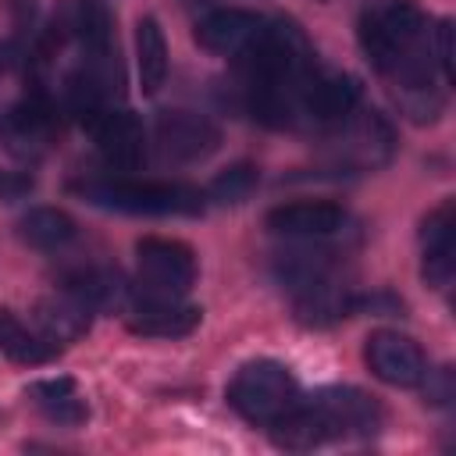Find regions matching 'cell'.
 I'll return each instance as SVG.
<instances>
[{
    "label": "cell",
    "mask_w": 456,
    "mask_h": 456,
    "mask_svg": "<svg viewBox=\"0 0 456 456\" xmlns=\"http://www.w3.org/2000/svg\"><path fill=\"white\" fill-rule=\"evenodd\" d=\"M64 292H71L75 299H82L93 314L96 310H121L128 299L125 278L110 267H86L64 278Z\"/></svg>",
    "instance_id": "obj_19"
},
{
    "label": "cell",
    "mask_w": 456,
    "mask_h": 456,
    "mask_svg": "<svg viewBox=\"0 0 456 456\" xmlns=\"http://www.w3.org/2000/svg\"><path fill=\"white\" fill-rule=\"evenodd\" d=\"M264 224L267 232L285 235V239H321L346 224V210L335 200H296V203H281L267 210Z\"/></svg>",
    "instance_id": "obj_9"
},
{
    "label": "cell",
    "mask_w": 456,
    "mask_h": 456,
    "mask_svg": "<svg viewBox=\"0 0 456 456\" xmlns=\"http://www.w3.org/2000/svg\"><path fill=\"white\" fill-rule=\"evenodd\" d=\"M314 403L324 410L331 435H374L381 428V406L374 403V395L360 392V388H324L314 395Z\"/></svg>",
    "instance_id": "obj_12"
},
{
    "label": "cell",
    "mask_w": 456,
    "mask_h": 456,
    "mask_svg": "<svg viewBox=\"0 0 456 456\" xmlns=\"http://www.w3.org/2000/svg\"><path fill=\"white\" fill-rule=\"evenodd\" d=\"M356 36H360L367 61L395 86V93L435 86L431 32H428V18L420 14L417 4H410V0L370 4L360 14Z\"/></svg>",
    "instance_id": "obj_1"
},
{
    "label": "cell",
    "mask_w": 456,
    "mask_h": 456,
    "mask_svg": "<svg viewBox=\"0 0 456 456\" xmlns=\"http://www.w3.org/2000/svg\"><path fill=\"white\" fill-rule=\"evenodd\" d=\"M32 185H36L32 175H25V171H0V200L4 203H14V200L28 196Z\"/></svg>",
    "instance_id": "obj_28"
},
{
    "label": "cell",
    "mask_w": 456,
    "mask_h": 456,
    "mask_svg": "<svg viewBox=\"0 0 456 456\" xmlns=\"http://www.w3.org/2000/svg\"><path fill=\"white\" fill-rule=\"evenodd\" d=\"M264 28V18L242 7H217L196 21V43L221 57H239Z\"/></svg>",
    "instance_id": "obj_11"
},
{
    "label": "cell",
    "mask_w": 456,
    "mask_h": 456,
    "mask_svg": "<svg viewBox=\"0 0 456 456\" xmlns=\"http://www.w3.org/2000/svg\"><path fill=\"white\" fill-rule=\"evenodd\" d=\"M420 249H424V281L445 289L456 271V203L442 200L420 224Z\"/></svg>",
    "instance_id": "obj_10"
},
{
    "label": "cell",
    "mask_w": 456,
    "mask_h": 456,
    "mask_svg": "<svg viewBox=\"0 0 456 456\" xmlns=\"http://www.w3.org/2000/svg\"><path fill=\"white\" fill-rule=\"evenodd\" d=\"M21 57L25 53H21V43L18 39H4L0 43V71H11L14 64H21Z\"/></svg>",
    "instance_id": "obj_29"
},
{
    "label": "cell",
    "mask_w": 456,
    "mask_h": 456,
    "mask_svg": "<svg viewBox=\"0 0 456 456\" xmlns=\"http://www.w3.org/2000/svg\"><path fill=\"white\" fill-rule=\"evenodd\" d=\"M328 274H331V256L324 249H289V253H278L274 256V278L292 296L314 289Z\"/></svg>",
    "instance_id": "obj_22"
},
{
    "label": "cell",
    "mask_w": 456,
    "mask_h": 456,
    "mask_svg": "<svg viewBox=\"0 0 456 456\" xmlns=\"http://www.w3.org/2000/svg\"><path fill=\"white\" fill-rule=\"evenodd\" d=\"M75 232H78L75 228V217L64 214L61 207H32L18 221V239L25 246H32V249H43V253L68 246L75 239Z\"/></svg>",
    "instance_id": "obj_20"
},
{
    "label": "cell",
    "mask_w": 456,
    "mask_h": 456,
    "mask_svg": "<svg viewBox=\"0 0 456 456\" xmlns=\"http://www.w3.org/2000/svg\"><path fill=\"white\" fill-rule=\"evenodd\" d=\"M346 125L338 135V157L353 167H378L392 153V128L378 110H363L356 121H338Z\"/></svg>",
    "instance_id": "obj_14"
},
{
    "label": "cell",
    "mask_w": 456,
    "mask_h": 456,
    "mask_svg": "<svg viewBox=\"0 0 456 456\" xmlns=\"http://www.w3.org/2000/svg\"><path fill=\"white\" fill-rule=\"evenodd\" d=\"M71 192H78L86 203L121 214H200L207 207V192L185 185V182H139V178H86L71 182Z\"/></svg>",
    "instance_id": "obj_2"
},
{
    "label": "cell",
    "mask_w": 456,
    "mask_h": 456,
    "mask_svg": "<svg viewBox=\"0 0 456 456\" xmlns=\"http://www.w3.org/2000/svg\"><path fill=\"white\" fill-rule=\"evenodd\" d=\"M135 71H139V89L146 96L160 93L167 78V39L153 14L135 21Z\"/></svg>",
    "instance_id": "obj_18"
},
{
    "label": "cell",
    "mask_w": 456,
    "mask_h": 456,
    "mask_svg": "<svg viewBox=\"0 0 456 456\" xmlns=\"http://www.w3.org/2000/svg\"><path fill=\"white\" fill-rule=\"evenodd\" d=\"M228 406L246 417L249 424H274L285 410H292L299 403V385L292 378V370L278 360H249L235 370V378L228 381L224 392Z\"/></svg>",
    "instance_id": "obj_3"
},
{
    "label": "cell",
    "mask_w": 456,
    "mask_h": 456,
    "mask_svg": "<svg viewBox=\"0 0 456 456\" xmlns=\"http://www.w3.org/2000/svg\"><path fill=\"white\" fill-rule=\"evenodd\" d=\"M200 317H203V310L178 303V296H150L132 306L128 328L135 335H150V338H182V335L196 331Z\"/></svg>",
    "instance_id": "obj_15"
},
{
    "label": "cell",
    "mask_w": 456,
    "mask_h": 456,
    "mask_svg": "<svg viewBox=\"0 0 456 456\" xmlns=\"http://www.w3.org/2000/svg\"><path fill=\"white\" fill-rule=\"evenodd\" d=\"M435 53H438L442 75L452 82V21L449 18H442L438 28H435Z\"/></svg>",
    "instance_id": "obj_27"
},
{
    "label": "cell",
    "mask_w": 456,
    "mask_h": 456,
    "mask_svg": "<svg viewBox=\"0 0 456 456\" xmlns=\"http://www.w3.org/2000/svg\"><path fill=\"white\" fill-rule=\"evenodd\" d=\"M57 135V110L43 93H32L0 114V142L7 153L36 160Z\"/></svg>",
    "instance_id": "obj_5"
},
{
    "label": "cell",
    "mask_w": 456,
    "mask_h": 456,
    "mask_svg": "<svg viewBox=\"0 0 456 456\" xmlns=\"http://www.w3.org/2000/svg\"><path fill=\"white\" fill-rule=\"evenodd\" d=\"M139 281L153 296H185L196 285V253L178 239L146 235L135 242Z\"/></svg>",
    "instance_id": "obj_4"
},
{
    "label": "cell",
    "mask_w": 456,
    "mask_h": 456,
    "mask_svg": "<svg viewBox=\"0 0 456 456\" xmlns=\"http://www.w3.org/2000/svg\"><path fill=\"white\" fill-rule=\"evenodd\" d=\"M93 142L100 150V157L118 167V171H135L146 160V128L132 110H114L107 107L103 114H96L89 121Z\"/></svg>",
    "instance_id": "obj_8"
},
{
    "label": "cell",
    "mask_w": 456,
    "mask_h": 456,
    "mask_svg": "<svg viewBox=\"0 0 456 456\" xmlns=\"http://www.w3.org/2000/svg\"><path fill=\"white\" fill-rule=\"evenodd\" d=\"M157 146L175 164H196L221 146V128L196 110H164L157 118Z\"/></svg>",
    "instance_id": "obj_7"
},
{
    "label": "cell",
    "mask_w": 456,
    "mask_h": 456,
    "mask_svg": "<svg viewBox=\"0 0 456 456\" xmlns=\"http://www.w3.org/2000/svg\"><path fill=\"white\" fill-rule=\"evenodd\" d=\"M360 78L346 75V71H331V75H314L306 93H303V114L321 121V125H338L349 114H356L360 107Z\"/></svg>",
    "instance_id": "obj_13"
},
{
    "label": "cell",
    "mask_w": 456,
    "mask_h": 456,
    "mask_svg": "<svg viewBox=\"0 0 456 456\" xmlns=\"http://www.w3.org/2000/svg\"><path fill=\"white\" fill-rule=\"evenodd\" d=\"M363 360L370 367V374L392 388H417L428 374V356L424 349L403 335V331H370L367 346H363Z\"/></svg>",
    "instance_id": "obj_6"
},
{
    "label": "cell",
    "mask_w": 456,
    "mask_h": 456,
    "mask_svg": "<svg viewBox=\"0 0 456 456\" xmlns=\"http://www.w3.org/2000/svg\"><path fill=\"white\" fill-rule=\"evenodd\" d=\"M353 314V296L338 285H331V278L317 281L314 289L299 292L296 296V317L303 324H314V328H324L331 321H342Z\"/></svg>",
    "instance_id": "obj_24"
},
{
    "label": "cell",
    "mask_w": 456,
    "mask_h": 456,
    "mask_svg": "<svg viewBox=\"0 0 456 456\" xmlns=\"http://www.w3.org/2000/svg\"><path fill=\"white\" fill-rule=\"evenodd\" d=\"M267 428H271L274 445L292 449V452H306V449H314V445L335 438V435H331V424H328V417H324V410H321L314 399H310V403H296L292 410H285V413H281L274 424H267Z\"/></svg>",
    "instance_id": "obj_16"
},
{
    "label": "cell",
    "mask_w": 456,
    "mask_h": 456,
    "mask_svg": "<svg viewBox=\"0 0 456 456\" xmlns=\"http://www.w3.org/2000/svg\"><path fill=\"white\" fill-rule=\"evenodd\" d=\"M0 353L7 360L21 363V367H36V363H46L57 353V346L46 342L43 335L28 331V324L18 314H11V310L0 306Z\"/></svg>",
    "instance_id": "obj_21"
},
{
    "label": "cell",
    "mask_w": 456,
    "mask_h": 456,
    "mask_svg": "<svg viewBox=\"0 0 456 456\" xmlns=\"http://www.w3.org/2000/svg\"><path fill=\"white\" fill-rule=\"evenodd\" d=\"M256 182H260V171H256L253 164H246V160L228 164L224 171H217V175L210 178L207 200H210V203H221V207H235V203H242V200L253 196Z\"/></svg>",
    "instance_id": "obj_25"
},
{
    "label": "cell",
    "mask_w": 456,
    "mask_h": 456,
    "mask_svg": "<svg viewBox=\"0 0 456 456\" xmlns=\"http://www.w3.org/2000/svg\"><path fill=\"white\" fill-rule=\"evenodd\" d=\"M420 385H424V395H428L431 406H445V403L452 399V374H449V367H442V370H428Z\"/></svg>",
    "instance_id": "obj_26"
},
{
    "label": "cell",
    "mask_w": 456,
    "mask_h": 456,
    "mask_svg": "<svg viewBox=\"0 0 456 456\" xmlns=\"http://www.w3.org/2000/svg\"><path fill=\"white\" fill-rule=\"evenodd\" d=\"M89 317L93 310L75 299L71 292L61 289V296H50V299H39L36 303V324H39V335L46 342H75L78 335L89 331Z\"/></svg>",
    "instance_id": "obj_17"
},
{
    "label": "cell",
    "mask_w": 456,
    "mask_h": 456,
    "mask_svg": "<svg viewBox=\"0 0 456 456\" xmlns=\"http://www.w3.org/2000/svg\"><path fill=\"white\" fill-rule=\"evenodd\" d=\"M28 395L57 424H82L86 413H89L86 403H82V395H78V388H75V378H68V374L28 385Z\"/></svg>",
    "instance_id": "obj_23"
}]
</instances>
